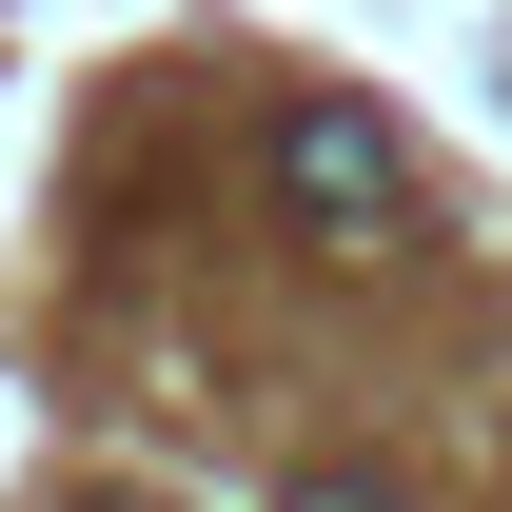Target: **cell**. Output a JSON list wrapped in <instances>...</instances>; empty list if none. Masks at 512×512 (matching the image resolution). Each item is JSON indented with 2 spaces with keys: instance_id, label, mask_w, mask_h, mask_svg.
Wrapping results in <instances>:
<instances>
[{
  "instance_id": "cell-1",
  "label": "cell",
  "mask_w": 512,
  "mask_h": 512,
  "mask_svg": "<svg viewBox=\"0 0 512 512\" xmlns=\"http://www.w3.org/2000/svg\"><path fill=\"white\" fill-rule=\"evenodd\" d=\"M276 197H296L335 256H375L394 217H414V178H394V119H375V99H296V119H276Z\"/></svg>"
},
{
  "instance_id": "cell-2",
  "label": "cell",
  "mask_w": 512,
  "mask_h": 512,
  "mask_svg": "<svg viewBox=\"0 0 512 512\" xmlns=\"http://www.w3.org/2000/svg\"><path fill=\"white\" fill-rule=\"evenodd\" d=\"M296 512H414V493H394L375 453H335V473H296Z\"/></svg>"
}]
</instances>
